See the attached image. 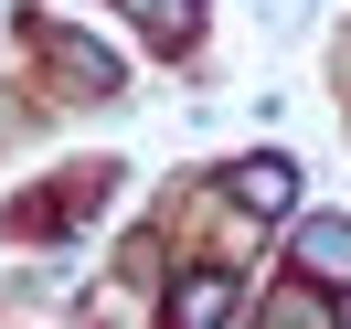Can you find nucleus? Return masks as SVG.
Masks as SVG:
<instances>
[{"instance_id": "nucleus-1", "label": "nucleus", "mask_w": 351, "mask_h": 329, "mask_svg": "<svg viewBox=\"0 0 351 329\" xmlns=\"http://www.w3.org/2000/svg\"><path fill=\"white\" fill-rule=\"evenodd\" d=\"M298 265H308L319 287H351V223H341V213L298 223Z\"/></svg>"}, {"instance_id": "nucleus-2", "label": "nucleus", "mask_w": 351, "mask_h": 329, "mask_svg": "<svg viewBox=\"0 0 351 329\" xmlns=\"http://www.w3.org/2000/svg\"><path fill=\"white\" fill-rule=\"evenodd\" d=\"M223 308H234V276H181V298H171V329H223Z\"/></svg>"}, {"instance_id": "nucleus-3", "label": "nucleus", "mask_w": 351, "mask_h": 329, "mask_svg": "<svg viewBox=\"0 0 351 329\" xmlns=\"http://www.w3.org/2000/svg\"><path fill=\"white\" fill-rule=\"evenodd\" d=\"M43 64H64L75 85H96V96L117 85V64H107V53H96V43H75V32H43Z\"/></svg>"}, {"instance_id": "nucleus-4", "label": "nucleus", "mask_w": 351, "mask_h": 329, "mask_svg": "<svg viewBox=\"0 0 351 329\" xmlns=\"http://www.w3.org/2000/svg\"><path fill=\"white\" fill-rule=\"evenodd\" d=\"M287 181H298L287 159H245V170H234V202H245V213H287Z\"/></svg>"}, {"instance_id": "nucleus-5", "label": "nucleus", "mask_w": 351, "mask_h": 329, "mask_svg": "<svg viewBox=\"0 0 351 329\" xmlns=\"http://www.w3.org/2000/svg\"><path fill=\"white\" fill-rule=\"evenodd\" d=\"M266 329H330V298H308V287H277V298H266Z\"/></svg>"}, {"instance_id": "nucleus-6", "label": "nucleus", "mask_w": 351, "mask_h": 329, "mask_svg": "<svg viewBox=\"0 0 351 329\" xmlns=\"http://www.w3.org/2000/svg\"><path fill=\"white\" fill-rule=\"evenodd\" d=\"M149 22H160V32L181 43V32H192V0H149Z\"/></svg>"}]
</instances>
